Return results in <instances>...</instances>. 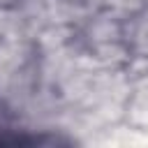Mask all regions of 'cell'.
Wrapping results in <instances>:
<instances>
[{"label": "cell", "mask_w": 148, "mask_h": 148, "mask_svg": "<svg viewBox=\"0 0 148 148\" xmlns=\"http://www.w3.org/2000/svg\"><path fill=\"white\" fill-rule=\"evenodd\" d=\"M14 2H16V0H0V7H2V5H14Z\"/></svg>", "instance_id": "10"}, {"label": "cell", "mask_w": 148, "mask_h": 148, "mask_svg": "<svg viewBox=\"0 0 148 148\" xmlns=\"http://www.w3.org/2000/svg\"><path fill=\"white\" fill-rule=\"evenodd\" d=\"M37 56L35 42L14 37V39H0V76L12 74L25 65H30Z\"/></svg>", "instance_id": "2"}, {"label": "cell", "mask_w": 148, "mask_h": 148, "mask_svg": "<svg viewBox=\"0 0 148 148\" xmlns=\"http://www.w3.org/2000/svg\"><path fill=\"white\" fill-rule=\"evenodd\" d=\"M76 28L72 25H62V23H51L46 28H42L35 37V49L37 53H49V51H58L65 49L67 44H72L76 39Z\"/></svg>", "instance_id": "6"}, {"label": "cell", "mask_w": 148, "mask_h": 148, "mask_svg": "<svg viewBox=\"0 0 148 148\" xmlns=\"http://www.w3.org/2000/svg\"><path fill=\"white\" fill-rule=\"evenodd\" d=\"M127 16L116 14L109 7L95 9L86 23L79 28V37L86 46L92 44H102V42H113V39H123V21Z\"/></svg>", "instance_id": "1"}, {"label": "cell", "mask_w": 148, "mask_h": 148, "mask_svg": "<svg viewBox=\"0 0 148 148\" xmlns=\"http://www.w3.org/2000/svg\"><path fill=\"white\" fill-rule=\"evenodd\" d=\"M146 5H148V0H109L106 2V7L120 16H132V14L141 12Z\"/></svg>", "instance_id": "8"}, {"label": "cell", "mask_w": 148, "mask_h": 148, "mask_svg": "<svg viewBox=\"0 0 148 148\" xmlns=\"http://www.w3.org/2000/svg\"><path fill=\"white\" fill-rule=\"evenodd\" d=\"M83 2H86L90 9H102V7H106L109 0H83Z\"/></svg>", "instance_id": "9"}, {"label": "cell", "mask_w": 148, "mask_h": 148, "mask_svg": "<svg viewBox=\"0 0 148 148\" xmlns=\"http://www.w3.org/2000/svg\"><path fill=\"white\" fill-rule=\"evenodd\" d=\"M88 51H90L92 60L97 62V67H104V69H118V67H125L127 60L132 58V49H130L123 39L92 44V46H88Z\"/></svg>", "instance_id": "5"}, {"label": "cell", "mask_w": 148, "mask_h": 148, "mask_svg": "<svg viewBox=\"0 0 148 148\" xmlns=\"http://www.w3.org/2000/svg\"><path fill=\"white\" fill-rule=\"evenodd\" d=\"M14 37L28 39L23 21H21V16H18L14 5H2L0 7V39H14Z\"/></svg>", "instance_id": "7"}, {"label": "cell", "mask_w": 148, "mask_h": 148, "mask_svg": "<svg viewBox=\"0 0 148 148\" xmlns=\"http://www.w3.org/2000/svg\"><path fill=\"white\" fill-rule=\"evenodd\" d=\"M125 123L148 132V74L132 81V92L125 102Z\"/></svg>", "instance_id": "3"}, {"label": "cell", "mask_w": 148, "mask_h": 148, "mask_svg": "<svg viewBox=\"0 0 148 148\" xmlns=\"http://www.w3.org/2000/svg\"><path fill=\"white\" fill-rule=\"evenodd\" d=\"M123 42L136 56H148V5L123 21Z\"/></svg>", "instance_id": "4"}]
</instances>
